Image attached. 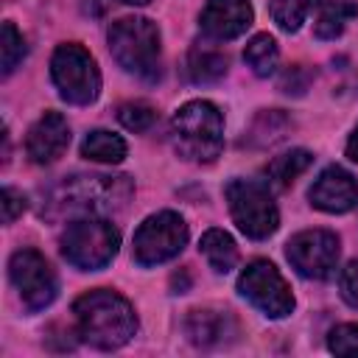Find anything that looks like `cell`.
<instances>
[{
	"label": "cell",
	"mask_w": 358,
	"mask_h": 358,
	"mask_svg": "<svg viewBox=\"0 0 358 358\" xmlns=\"http://www.w3.org/2000/svg\"><path fill=\"white\" fill-rule=\"evenodd\" d=\"M78 336L98 350H117L137 333V316L129 299L109 288H95L73 302Z\"/></svg>",
	"instance_id": "obj_1"
},
{
	"label": "cell",
	"mask_w": 358,
	"mask_h": 358,
	"mask_svg": "<svg viewBox=\"0 0 358 358\" xmlns=\"http://www.w3.org/2000/svg\"><path fill=\"white\" fill-rule=\"evenodd\" d=\"M134 185L129 176H103V173H76L59 182L48 193L50 215H101L123 210L131 199Z\"/></svg>",
	"instance_id": "obj_2"
},
{
	"label": "cell",
	"mask_w": 358,
	"mask_h": 358,
	"mask_svg": "<svg viewBox=\"0 0 358 358\" xmlns=\"http://www.w3.org/2000/svg\"><path fill=\"white\" fill-rule=\"evenodd\" d=\"M173 151L187 162H213L224 148V117L210 101H190L171 120Z\"/></svg>",
	"instance_id": "obj_3"
},
{
	"label": "cell",
	"mask_w": 358,
	"mask_h": 358,
	"mask_svg": "<svg viewBox=\"0 0 358 358\" xmlns=\"http://www.w3.org/2000/svg\"><path fill=\"white\" fill-rule=\"evenodd\" d=\"M109 50L115 62L143 78H159V28L145 17H120L109 25Z\"/></svg>",
	"instance_id": "obj_4"
},
{
	"label": "cell",
	"mask_w": 358,
	"mask_h": 358,
	"mask_svg": "<svg viewBox=\"0 0 358 358\" xmlns=\"http://www.w3.org/2000/svg\"><path fill=\"white\" fill-rule=\"evenodd\" d=\"M120 246V232L106 218H78L62 232V255L81 271H98L112 263Z\"/></svg>",
	"instance_id": "obj_5"
},
{
	"label": "cell",
	"mask_w": 358,
	"mask_h": 358,
	"mask_svg": "<svg viewBox=\"0 0 358 358\" xmlns=\"http://www.w3.org/2000/svg\"><path fill=\"white\" fill-rule=\"evenodd\" d=\"M224 196H227L232 221L238 224V229L246 238L263 241L277 232L280 213L268 193V185H263L257 179H232L227 185Z\"/></svg>",
	"instance_id": "obj_6"
},
{
	"label": "cell",
	"mask_w": 358,
	"mask_h": 358,
	"mask_svg": "<svg viewBox=\"0 0 358 358\" xmlns=\"http://www.w3.org/2000/svg\"><path fill=\"white\" fill-rule=\"evenodd\" d=\"M50 78L67 103L87 106L101 92V73L92 53L76 42L59 45L50 59Z\"/></svg>",
	"instance_id": "obj_7"
},
{
	"label": "cell",
	"mask_w": 358,
	"mask_h": 358,
	"mask_svg": "<svg viewBox=\"0 0 358 358\" xmlns=\"http://www.w3.org/2000/svg\"><path fill=\"white\" fill-rule=\"evenodd\" d=\"M187 243V224L179 213L162 210L148 215L134 232V260L140 266H157L176 257Z\"/></svg>",
	"instance_id": "obj_8"
},
{
	"label": "cell",
	"mask_w": 358,
	"mask_h": 358,
	"mask_svg": "<svg viewBox=\"0 0 358 358\" xmlns=\"http://www.w3.org/2000/svg\"><path fill=\"white\" fill-rule=\"evenodd\" d=\"M238 291L271 319H282L294 310L291 288L268 260H252L238 277Z\"/></svg>",
	"instance_id": "obj_9"
},
{
	"label": "cell",
	"mask_w": 358,
	"mask_h": 358,
	"mask_svg": "<svg viewBox=\"0 0 358 358\" xmlns=\"http://www.w3.org/2000/svg\"><path fill=\"white\" fill-rule=\"evenodd\" d=\"M8 277L28 310H42L56 299V291H59L56 274L36 249L14 252L8 260Z\"/></svg>",
	"instance_id": "obj_10"
},
{
	"label": "cell",
	"mask_w": 358,
	"mask_h": 358,
	"mask_svg": "<svg viewBox=\"0 0 358 358\" xmlns=\"http://www.w3.org/2000/svg\"><path fill=\"white\" fill-rule=\"evenodd\" d=\"M288 263L308 280H327L336 274L338 263V238L327 229H305L296 232L285 243Z\"/></svg>",
	"instance_id": "obj_11"
},
{
	"label": "cell",
	"mask_w": 358,
	"mask_h": 358,
	"mask_svg": "<svg viewBox=\"0 0 358 358\" xmlns=\"http://www.w3.org/2000/svg\"><path fill=\"white\" fill-rule=\"evenodd\" d=\"M252 17L255 11L249 0H207V6L201 8L199 25L207 39L227 42V39L241 36L252 25Z\"/></svg>",
	"instance_id": "obj_12"
},
{
	"label": "cell",
	"mask_w": 358,
	"mask_h": 358,
	"mask_svg": "<svg viewBox=\"0 0 358 358\" xmlns=\"http://www.w3.org/2000/svg\"><path fill=\"white\" fill-rule=\"evenodd\" d=\"M308 199H310V204L316 210H324V213H347V210H352L358 204V182L341 165H330L310 185Z\"/></svg>",
	"instance_id": "obj_13"
},
{
	"label": "cell",
	"mask_w": 358,
	"mask_h": 358,
	"mask_svg": "<svg viewBox=\"0 0 358 358\" xmlns=\"http://www.w3.org/2000/svg\"><path fill=\"white\" fill-rule=\"evenodd\" d=\"M70 145V126L59 112H45L28 131L25 151L31 162L36 165H50L56 162Z\"/></svg>",
	"instance_id": "obj_14"
},
{
	"label": "cell",
	"mask_w": 358,
	"mask_h": 358,
	"mask_svg": "<svg viewBox=\"0 0 358 358\" xmlns=\"http://www.w3.org/2000/svg\"><path fill=\"white\" fill-rule=\"evenodd\" d=\"M185 330H187L193 344L215 347L227 336L235 333V324H232L229 313H224V310H190V316L185 322Z\"/></svg>",
	"instance_id": "obj_15"
},
{
	"label": "cell",
	"mask_w": 358,
	"mask_h": 358,
	"mask_svg": "<svg viewBox=\"0 0 358 358\" xmlns=\"http://www.w3.org/2000/svg\"><path fill=\"white\" fill-rule=\"evenodd\" d=\"M352 17H358V6L352 0H322L316 22H313L316 39H336V36H341Z\"/></svg>",
	"instance_id": "obj_16"
},
{
	"label": "cell",
	"mask_w": 358,
	"mask_h": 358,
	"mask_svg": "<svg viewBox=\"0 0 358 358\" xmlns=\"http://www.w3.org/2000/svg\"><path fill=\"white\" fill-rule=\"evenodd\" d=\"M199 249H201V255L207 257L210 268L218 271V274L232 271L235 263H238V246H235V241H232L224 229H218V227H213V229H207V232L201 235Z\"/></svg>",
	"instance_id": "obj_17"
},
{
	"label": "cell",
	"mask_w": 358,
	"mask_h": 358,
	"mask_svg": "<svg viewBox=\"0 0 358 358\" xmlns=\"http://www.w3.org/2000/svg\"><path fill=\"white\" fill-rule=\"evenodd\" d=\"M229 62H227V53L215 50L213 45H196L187 56V73L196 84H213L218 78H224Z\"/></svg>",
	"instance_id": "obj_18"
},
{
	"label": "cell",
	"mask_w": 358,
	"mask_h": 358,
	"mask_svg": "<svg viewBox=\"0 0 358 358\" xmlns=\"http://www.w3.org/2000/svg\"><path fill=\"white\" fill-rule=\"evenodd\" d=\"M313 162V154L305 151V148H291L280 157H274L268 165H266V176L274 187H288L299 173L308 171V165Z\"/></svg>",
	"instance_id": "obj_19"
},
{
	"label": "cell",
	"mask_w": 358,
	"mask_h": 358,
	"mask_svg": "<svg viewBox=\"0 0 358 358\" xmlns=\"http://www.w3.org/2000/svg\"><path fill=\"white\" fill-rule=\"evenodd\" d=\"M243 62L252 67L255 76H260V78L271 76V73L277 70V62H280V48H277V42H274V36H268V34H255V36L246 42V48H243Z\"/></svg>",
	"instance_id": "obj_20"
},
{
	"label": "cell",
	"mask_w": 358,
	"mask_h": 358,
	"mask_svg": "<svg viewBox=\"0 0 358 358\" xmlns=\"http://www.w3.org/2000/svg\"><path fill=\"white\" fill-rule=\"evenodd\" d=\"M81 154L92 162H120L126 157V143L120 134H112L106 129H95L84 137L81 143Z\"/></svg>",
	"instance_id": "obj_21"
},
{
	"label": "cell",
	"mask_w": 358,
	"mask_h": 358,
	"mask_svg": "<svg viewBox=\"0 0 358 358\" xmlns=\"http://www.w3.org/2000/svg\"><path fill=\"white\" fill-rule=\"evenodd\" d=\"M322 0H271L268 14L277 22V28H282L285 34H294L302 28V22L308 20V14L319 6Z\"/></svg>",
	"instance_id": "obj_22"
},
{
	"label": "cell",
	"mask_w": 358,
	"mask_h": 358,
	"mask_svg": "<svg viewBox=\"0 0 358 358\" xmlns=\"http://www.w3.org/2000/svg\"><path fill=\"white\" fill-rule=\"evenodd\" d=\"M25 39L22 34L14 28V22H3V36H0V64H3V76L14 73V67L25 59Z\"/></svg>",
	"instance_id": "obj_23"
},
{
	"label": "cell",
	"mask_w": 358,
	"mask_h": 358,
	"mask_svg": "<svg viewBox=\"0 0 358 358\" xmlns=\"http://www.w3.org/2000/svg\"><path fill=\"white\" fill-rule=\"evenodd\" d=\"M117 120H120L129 131H137V134H140V131H148V129L154 126L157 112H154V106L145 103V101H129V103H120Z\"/></svg>",
	"instance_id": "obj_24"
},
{
	"label": "cell",
	"mask_w": 358,
	"mask_h": 358,
	"mask_svg": "<svg viewBox=\"0 0 358 358\" xmlns=\"http://www.w3.org/2000/svg\"><path fill=\"white\" fill-rule=\"evenodd\" d=\"M327 347L336 355H358V324H338L327 336Z\"/></svg>",
	"instance_id": "obj_25"
},
{
	"label": "cell",
	"mask_w": 358,
	"mask_h": 358,
	"mask_svg": "<svg viewBox=\"0 0 358 358\" xmlns=\"http://www.w3.org/2000/svg\"><path fill=\"white\" fill-rule=\"evenodd\" d=\"M338 288H341V296H344L352 308H358V260L347 263V268H344L341 277H338Z\"/></svg>",
	"instance_id": "obj_26"
},
{
	"label": "cell",
	"mask_w": 358,
	"mask_h": 358,
	"mask_svg": "<svg viewBox=\"0 0 358 358\" xmlns=\"http://www.w3.org/2000/svg\"><path fill=\"white\" fill-rule=\"evenodd\" d=\"M0 207H3V221L11 224V221L25 210V196H22L20 190H14V187H3V193H0Z\"/></svg>",
	"instance_id": "obj_27"
},
{
	"label": "cell",
	"mask_w": 358,
	"mask_h": 358,
	"mask_svg": "<svg viewBox=\"0 0 358 358\" xmlns=\"http://www.w3.org/2000/svg\"><path fill=\"white\" fill-rule=\"evenodd\" d=\"M347 157H350L352 162H358V126H355V131H352L350 140H347Z\"/></svg>",
	"instance_id": "obj_28"
},
{
	"label": "cell",
	"mask_w": 358,
	"mask_h": 358,
	"mask_svg": "<svg viewBox=\"0 0 358 358\" xmlns=\"http://www.w3.org/2000/svg\"><path fill=\"white\" fill-rule=\"evenodd\" d=\"M120 3H129V6H145L148 0H120Z\"/></svg>",
	"instance_id": "obj_29"
}]
</instances>
